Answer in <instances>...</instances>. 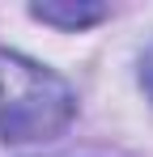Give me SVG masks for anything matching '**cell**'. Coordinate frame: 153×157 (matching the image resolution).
<instances>
[{"label": "cell", "instance_id": "cell-2", "mask_svg": "<svg viewBox=\"0 0 153 157\" xmlns=\"http://www.w3.org/2000/svg\"><path fill=\"white\" fill-rule=\"evenodd\" d=\"M30 17L47 21L60 30H85L106 17V4H85V0H43V4H30Z\"/></svg>", "mask_w": 153, "mask_h": 157}, {"label": "cell", "instance_id": "cell-1", "mask_svg": "<svg viewBox=\"0 0 153 157\" xmlns=\"http://www.w3.org/2000/svg\"><path fill=\"white\" fill-rule=\"evenodd\" d=\"M73 115L76 94L64 77L17 51H0V140H51L73 123Z\"/></svg>", "mask_w": 153, "mask_h": 157}]
</instances>
